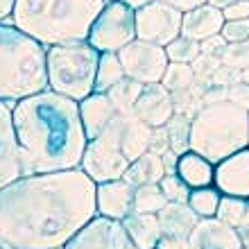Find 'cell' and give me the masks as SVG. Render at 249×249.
I'll list each match as a JSON object with an SVG mask.
<instances>
[{
    "instance_id": "6da1fadb",
    "label": "cell",
    "mask_w": 249,
    "mask_h": 249,
    "mask_svg": "<svg viewBox=\"0 0 249 249\" xmlns=\"http://www.w3.org/2000/svg\"><path fill=\"white\" fill-rule=\"evenodd\" d=\"M95 181L82 168L23 175L0 190V249H64L98 215Z\"/></svg>"
},
{
    "instance_id": "7a4b0ae2",
    "label": "cell",
    "mask_w": 249,
    "mask_h": 249,
    "mask_svg": "<svg viewBox=\"0 0 249 249\" xmlns=\"http://www.w3.org/2000/svg\"><path fill=\"white\" fill-rule=\"evenodd\" d=\"M12 120L25 175L79 168L89 145L79 102L46 89L14 102Z\"/></svg>"
},
{
    "instance_id": "3957f363",
    "label": "cell",
    "mask_w": 249,
    "mask_h": 249,
    "mask_svg": "<svg viewBox=\"0 0 249 249\" xmlns=\"http://www.w3.org/2000/svg\"><path fill=\"white\" fill-rule=\"evenodd\" d=\"M102 7L105 0H16L9 18L20 32L53 48L89 39Z\"/></svg>"
},
{
    "instance_id": "277c9868",
    "label": "cell",
    "mask_w": 249,
    "mask_h": 249,
    "mask_svg": "<svg viewBox=\"0 0 249 249\" xmlns=\"http://www.w3.org/2000/svg\"><path fill=\"white\" fill-rule=\"evenodd\" d=\"M48 89V48L0 23V102H18Z\"/></svg>"
},
{
    "instance_id": "5b68a950",
    "label": "cell",
    "mask_w": 249,
    "mask_h": 249,
    "mask_svg": "<svg viewBox=\"0 0 249 249\" xmlns=\"http://www.w3.org/2000/svg\"><path fill=\"white\" fill-rule=\"evenodd\" d=\"M249 145V109L229 98L204 105L190 120L188 147L211 163H220Z\"/></svg>"
},
{
    "instance_id": "8992f818",
    "label": "cell",
    "mask_w": 249,
    "mask_h": 249,
    "mask_svg": "<svg viewBox=\"0 0 249 249\" xmlns=\"http://www.w3.org/2000/svg\"><path fill=\"white\" fill-rule=\"evenodd\" d=\"M100 53L89 43H64L48 48V89L82 102L95 93Z\"/></svg>"
},
{
    "instance_id": "52a82bcc",
    "label": "cell",
    "mask_w": 249,
    "mask_h": 249,
    "mask_svg": "<svg viewBox=\"0 0 249 249\" xmlns=\"http://www.w3.org/2000/svg\"><path fill=\"white\" fill-rule=\"evenodd\" d=\"M79 168L95 181H116L129 168V159L123 154V113H118L95 138L89 141Z\"/></svg>"
},
{
    "instance_id": "ba28073f",
    "label": "cell",
    "mask_w": 249,
    "mask_h": 249,
    "mask_svg": "<svg viewBox=\"0 0 249 249\" xmlns=\"http://www.w3.org/2000/svg\"><path fill=\"white\" fill-rule=\"evenodd\" d=\"M136 39V9L124 5L123 0L105 2L98 18L93 20L89 43L98 53H120Z\"/></svg>"
},
{
    "instance_id": "9c48e42d",
    "label": "cell",
    "mask_w": 249,
    "mask_h": 249,
    "mask_svg": "<svg viewBox=\"0 0 249 249\" xmlns=\"http://www.w3.org/2000/svg\"><path fill=\"white\" fill-rule=\"evenodd\" d=\"M181 20L184 12L168 5L165 0H154L136 9V39L165 48L181 34Z\"/></svg>"
},
{
    "instance_id": "30bf717a",
    "label": "cell",
    "mask_w": 249,
    "mask_h": 249,
    "mask_svg": "<svg viewBox=\"0 0 249 249\" xmlns=\"http://www.w3.org/2000/svg\"><path fill=\"white\" fill-rule=\"evenodd\" d=\"M118 57L124 68V75L141 84H159L170 64L165 48L141 39H134L129 46H124L118 53Z\"/></svg>"
},
{
    "instance_id": "8fae6325",
    "label": "cell",
    "mask_w": 249,
    "mask_h": 249,
    "mask_svg": "<svg viewBox=\"0 0 249 249\" xmlns=\"http://www.w3.org/2000/svg\"><path fill=\"white\" fill-rule=\"evenodd\" d=\"M64 249H138V247L129 238L123 220L95 215L91 222H86L64 245Z\"/></svg>"
},
{
    "instance_id": "7c38bea8",
    "label": "cell",
    "mask_w": 249,
    "mask_h": 249,
    "mask_svg": "<svg viewBox=\"0 0 249 249\" xmlns=\"http://www.w3.org/2000/svg\"><path fill=\"white\" fill-rule=\"evenodd\" d=\"M131 113L152 129H163L165 124L175 118L172 93L161 82L159 84H145Z\"/></svg>"
},
{
    "instance_id": "4fadbf2b",
    "label": "cell",
    "mask_w": 249,
    "mask_h": 249,
    "mask_svg": "<svg viewBox=\"0 0 249 249\" xmlns=\"http://www.w3.org/2000/svg\"><path fill=\"white\" fill-rule=\"evenodd\" d=\"M25 175L9 102H0V190Z\"/></svg>"
},
{
    "instance_id": "5bb4252c",
    "label": "cell",
    "mask_w": 249,
    "mask_h": 249,
    "mask_svg": "<svg viewBox=\"0 0 249 249\" xmlns=\"http://www.w3.org/2000/svg\"><path fill=\"white\" fill-rule=\"evenodd\" d=\"M213 186L222 195L249 199V145L215 163Z\"/></svg>"
},
{
    "instance_id": "9a60e30c",
    "label": "cell",
    "mask_w": 249,
    "mask_h": 249,
    "mask_svg": "<svg viewBox=\"0 0 249 249\" xmlns=\"http://www.w3.org/2000/svg\"><path fill=\"white\" fill-rule=\"evenodd\" d=\"M134 186H129L124 179L116 181H102L95 186V209L98 215L124 220L134 211Z\"/></svg>"
},
{
    "instance_id": "2e32d148",
    "label": "cell",
    "mask_w": 249,
    "mask_h": 249,
    "mask_svg": "<svg viewBox=\"0 0 249 249\" xmlns=\"http://www.w3.org/2000/svg\"><path fill=\"white\" fill-rule=\"evenodd\" d=\"M190 245L193 249H243L238 229L217 217H199L190 233Z\"/></svg>"
},
{
    "instance_id": "e0dca14e",
    "label": "cell",
    "mask_w": 249,
    "mask_h": 249,
    "mask_svg": "<svg viewBox=\"0 0 249 249\" xmlns=\"http://www.w3.org/2000/svg\"><path fill=\"white\" fill-rule=\"evenodd\" d=\"M222 25H224L222 9H217V7L206 2V5H199L184 14L181 34L202 43V41L211 39V36H217V34L222 32Z\"/></svg>"
},
{
    "instance_id": "ac0fdd59",
    "label": "cell",
    "mask_w": 249,
    "mask_h": 249,
    "mask_svg": "<svg viewBox=\"0 0 249 249\" xmlns=\"http://www.w3.org/2000/svg\"><path fill=\"white\" fill-rule=\"evenodd\" d=\"M116 116H118V109L111 102L109 93H91L89 98L79 102V118L89 141L98 136Z\"/></svg>"
},
{
    "instance_id": "d6986e66",
    "label": "cell",
    "mask_w": 249,
    "mask_h": 249,
    "mask_svg": "<svg viewBox=\"0 0 249 249\" xmlns=\"http://www.w3.org/2000/svg\"><path fill=\"white\" fill-rule=\"evenodd\" d=\"M161 224V236H190L195 224L199 222V215L190 209L188 204L168 202L157 213Z\"/></svg>"
},
{
    "instance_id": "ffe728a7",
    "label": "cell",
    "mask_w": 249,
    "mask_h": 249,
    "mask_svg": "<svg viewBox=\"0 0 249 249\" xmlns=\"http://www.w3.org/2000/svg\"><path fill=\"white\" fill-rule=\"evenodd\" d=\"M123 224L138 249H157L159 240H161V224H159L157 213H136V211H131L123 220Z\"/></svg>"
},
{
    "instance_id": "44dd1931",
    "label": "cell",
    "mask_w": 249,
    "mask_h": 249,
    "mask_svg": "<svg viewBox=\"0 0 249 249\" xmlns=\"http://www.w3.org/2000/svg\"><path fill=\"white\" fill-rule=\"evenodd\" d=\"M165 175H168V170L163 165V154L150 150L145 152L143 157H138L136 161H131L127 172L123 175V179L129 186L138 188V186H145V184H159Z\"/></svg>"
},
{
    "instance_id": "7402d4cb",
    "label": "cell",
    "mask_w": 249,
    "mask_h": 249,
    "mask_svg": "<svg viewBox=\"0 0 249 249\" xmlns=\"http://www.w3.org/2000/svg\"><path fill=\"white\" fill-rule=\"evenodd\" d=\"M152 134L154 129L141 123L134 113H123V154L129 159V163L150 152Z\"/></svg>"
},
{
    "instance_id": "603a6c76",
    "label": "cell",
    "mask_w": 249,
    "mask_h": 249,
    "mask_svg": "<svg viewBox=\"0 0 249 249\" xmlns=\"http://www.w3.org/2000/svg\"><path fill=\"white\" fill-rule=\"evenodd\" d=\"M213 172H215V163H211L209 159H204L202 154H197L193 150L179 154L177 175L184 179L190 188L213 186Z\"/></svg>"
},
{
    "instance_id": "cb8c5ba5",
    "label": "cell",
    "mask_w": 249,
    "mask_h": 249,
    "mask_svg": "<svg viewBox=\"0 0 249 249\" xmlns=\"http://www.w3.org/2000/svg\"><path fill=\"white\" fill-rule=\"evenodd\" d=\"M124 77L127 75H124L118 53H100L98 72H95V93H109Z\"/></svg>"
},
{
    "instance_id": "d4e9b609",
    "label": "cell",
    "mask_w": 249,
    "mask_h": 249,
    "mask_svg": "<svg viewBox=\"0 0 249 249\" xmlns=\"http://www.w3.org/2000/svg\"><path fill=\"white\" fill-rule=\"evenodd\" d=\"M215 217L222 220V222H227L229 227H233V229H240V227L249 224V199L222 195Z\"/></svg>"
},
{
    "instance_id": "484cf974",
    "label": "cell",
    "mask_w": 249,
    "mask_h": 249,
    "mask_svg": "<svg viewBox=\"0 0 249 249\" xmlns=\"http://www.w3.org/2000/svg\"><path fill=\"white\" fill-rule=\"evenodd\" d=\"M220 199H222V193H220L215 186H204V188L190 190L188 206L195 211L199 217H215Z\"/></svg>"
},
{
    "instance_id": "4316f807",
    "label": "cell",
    "mask_w": 249,
    "mask_h": 249,
    "mask_svg": "<svg viewBox=\"0 0 249 249\" xmlns=\"http://www.w3.org/2000/svg\"><path fill=\"white\" fill-rule=\"evenodd\" d=\"M143 86L145 84H141L136 79H129V77H124L123 82H118V84L113 86L111 91H109V98H111V102L116 105L118 113L134 111V105H136V100H138V95H141V91H143Z\"/></svg>"
},
{
    "instance_id": "83f0119b",
    "label": "cell",
    "mask_w": 249,
    "mask_h": 249,
    "mask_svg": "<svg viewBox=\"0 0 249 249\" xmlns=\"http://www.w3.org/2000/svg\"><path fill=\"white\" fill-rule=\"evenodd\" d=\"M165 54H168V61H177V64H195L199 57H202V43L190 36L179 34L177 39H172L168 46H165Z\"/></svg>"
},
{
    "instance_id": "f1b7e54d",
    "label": "cell",
    "mask_w": 249,
    "mask_h": 249,
    "mask_svg": "<svg viewBox=\"0 0 249 249\" xmlns=\"http://www.w3.org/2000/svg\"><path fill=\"white\" fill-rule=\"evenodd\" d=\"M165 204L168 199L159 184H145L134 190V211L136 213H159Z\"/></svg>"
},
{
    "instance_id": "f546056e",
    "label": "cell",
    "mask_w": 249,
    "mask_h": 249,
    "mask_svg": "<svg viewBox=\"0 0 249 249\" xmlns=\"http://www.w3.org/2000/svg\"><path fill=\"white\" fill-rule=\"evenodd\" d=\"M193 82H195V68H193V64H177V61L168 64V68L163 72V79H161V84L170 93L186 91V89L193 86Z\"/></svg>"
},
{
    "instance_id": "4dcf8cb0",
    "label": "cell",
    "mask_w": 249,
    "mask_h": 249,
    "mask_svg": "<svg viewBox=\"0 0 249 249\" xmlns=\"http://www.w3.org/2000/svg\"><path fill=\"white\" fill-rule=\"evenodd\" d=\"M161 190H163V195L168 202H179V204H188V197H190V186L186 184L184 179L179 177L177 172H170V175H165L161 181H159Z\"/></svg>"
},
{
    "instance_id": "1f68e13d",
    "label": "cell",
    "mask_w": 249,
    "mask_h": 249,
    "mask_svg": "<svg viewBox=\"0 0 249 249\" xmlns=\"http://www.w3.org/2000/svg\"><path fill=\"white\" fill-rule=\"evenodd\" d=\"M222 61L231 68H249V41L245 43H229L222 54Z\"/></svg>"
},
{
    "instance_id": "d6a6232c",
    "label": "cell",
    "mask_w": 249,
    "mask_h": 249,
    "mask_svg": "<svg viewBox=\"0 0 249 249\" xmlns=\"http://www.w3.org/2000/svg\"><path fill=\"white\" fill-rule=\"evenodd\" d=\"M220 34L227 43H245V41H249V18L224 20Z\"/></svg>"
},
{
    "instance_id": "836d02e7",
    "label": "cell",
    "mask_w": 249,
    "mask_h": 249,
    "mask_svg": "<svg viewBox=\"0 0 249 249\" xmlns=\"http://www.w3.org/2000/svg\"><path fill=\"white\" fill-rule=\"evenodd\" d=\"M222 14H224V20L249 18V0H233L229 7H224Z\"/></svg>"
},
{
    "instance_id": "e575fe53",
    "label": "cell",
    "mask_w": 249,
    "mask_h": 249,
    "mask_svg": "<svg viewBox=\"0 0 249 249\" xmlns=\"http://www.w3.org/2000/svg\"><path fill=\"white\" fill-rule=\"evenodd\" d=\"M227 41L222 39V34H217V36H211V39L202 41V54L204 57H211V54H215V57H222L224 50H227Z\"/></svg>"
},
{
    "instance_id": "d590c367",
    "label": "cell",
    "mask_w": 249,
    "mask_h": 249,
    "mask_svg": "<svg viewBox=\"0 0 249 249\" xmlns=\"http://www.w3.org/2000/svg\"><path fill=\"white\" fill-rule=\"evenodd\" d=\"M227 98L231 100V102H236V105L245 107V109H249V84L247 82H238L236 86H231L229 89V95Z\"/></svg>"
},
{
    "instance_id": "8d00e7d4",
    "label": "cell",
    "mask_w": 249,
    "mask_h": 249,
    "mask_svg": "<svg viewBox=\"0 0 249 249\" xmlns=\"http://www.w3.org/2000/svg\"><path fill=\"white\" fill-rule=\"evenodd\" d=\"M157 249H193L190 236H161Z\"/></svg>"
},
{
    "instance_id": "74e56055",
    "label": "cell",
    "mask_w": 249,
    "mask_h": 249,
    "mask_svg": "<svg viewBox=\"0 0 249 249\" xmlns=\"http://www.w3.org/2000/svg\"><path fill=\"white\" fill-rule=\"evenodd\" d=\"M168 5H172V7H177L179 12H190V9H195V7H199V5H206L209 0H165Z\"/></svg>"
},
{
    "instance_id": "f35d334b",
    "label": "cell",
    "mask_w": 249,
    "mask_h": 249,
    "mask_svg": "<svg viewBox=\"0 0 249 249\" xmlns=\"http://www.w3.org/2000/svg\"><path fill=\"white\" fill-rule=\"evenodd\" d=\"M14 2H16V0H0V23H2L5 18H9V16H12Z\"/></svg>"
},
{
    "instance_id": "ab89813d",
    "label": "cell",
    "mask_w": 249,
    "mask_h": 249,
    "mask_svg": "<svg viewBox=\"0 0 249 249\" xmlns=\"http://www.w3.org/2000/svg\"><path fill=\"white\" fill-rule=\"evenodd\" d=\"M124 5H129L131 9H141V7L150 5V2H154V0H123Z\"/></svg>"
},
{
    "instance_id": "60d3db41",
    "label": "cell",
    "mask_w": 249,
    "mask_h": 249,
    "mask_svg": "<svg viewBox=\"0 0 249 249\" xmlns=\"http://www.w3.org/2000/svg\"><path fill=\"white\" fill-rule=\"evenodd\" d=\"M238 236L243 240V247H249V224H245V227L238 229Z\"/></svg>"
},
{
    "instance_id": "b9f144b4",
    "label": "cell",
    "mask_w": 249,
    "mask_h": 249,
    "mask_svg": "<svg viewBox=\"0 0 249 249\" xmlns=\"http://www.w3.org/2000/svg\"><path fill=\"white\" fill-rule=\"evenodd\" d=\"M233 0H209V5L217 7V9H224V7H229Z\"/></svg>"
},
{
    "instance_id": "7bdbcfd3",
    "label": "cell",
    "mask_w": 249,
    "mask_h": 249,
    "mask_svg": "<svg viewBox=\"0 0 249 249\" xmlns=\"http://www.w3.org/2000/svg\"><path fill=\"white\" fill-rule=\"evenodd\" d=\"M243 79H245V82H247V84H249V68H245V71H243Z\"/></svg>"
},
{
    "instance_id": "ee69618b",
    "label": "cell",
    "mask_w": 249,
    "mask_h": 249,
    "mask_svg": "<svg viewBox=\"0 0 249 249\" xmlns=\"http://www.w3.org/2000/svg\"><path fill=\"white\" fill-rule=\"evenodd\" d=\"M105 2H111V0H105Z\"/></svg>"
},
{
    "instance_id": "f6af8a7d",
    "label": "cell",
    "mask_w": 249,
    "mask_h": 249,
    "mask_svg": "<svg viewBox=\"0 0 249 249\" xmlns=\"http://www.w3.org/2000/svg\"><path fill=\"white\" fill-rule=\"evenodd\" d=\"M243 249H249V247H243Z\"/></svg>"
}]
</instances>
